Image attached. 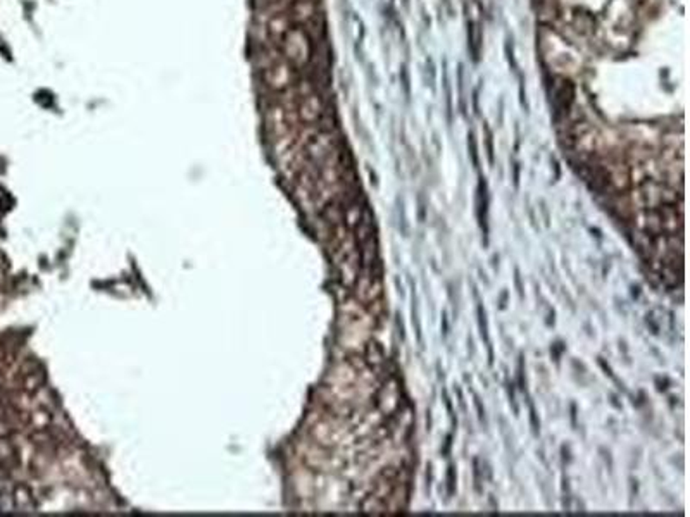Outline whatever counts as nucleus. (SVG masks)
Returning <instances> with one entry per match:
<instances>
[{
    "mask_svg": "<svg viewBox=\"0 0 690 517\" xmlns=\"http://www.w3.org/2000/svg\"><path fill=\"white\" fill-rule=\"evenodd\" d=\"M456 391H457V398H460V405H461V409H462V411H466V404H464V400H462V391H461V388H456Z\"/></svg>",
    "mask_w": 690,
    "mask_h": 517,
    "instance_id": "obj_28",
    "label": "nucleus"
},
{
    "mask_svg": "<svg viewBox=\"0 0 690 517\" xmlns=\"http://www.w3.org/2000/svg\"><path fill=\"white\" fill-rule=\"evenodd\" d=\"M506 304H507V291L504 290L503 294H500V305H499V307L500 309H506Z\"/></svg>",
    "mask_w": 690,
    "mask_h": 517,
    "instance_id": "obj_25",
    "label": "nucleus"
},
{
    "mask_svg": "<svg viewBox=\"0 0 690 517\" xmlns=\"http://www.w3.org/2000/svg\"><path fill=\"white\" fill-rule=\"evenodd\" d=\"M576 405L571 404V421H573V426H576Z\"/></svg>",
    "mask_w": 690,
    "mask_h": 517,
    "instance_id": "obj_30",
    "label": "nucleus"
},
{
    "mask_svg": "<svg viewBox=\"0 0 690 517\" xmlns=\"http://www.w3.org/2000/svg\"><path fill=\"white\" fill-rule=\"evenodd\" d=\"M426 490L430 491V484H432V464H428V467H426Z\"/></svg>",
    "mask_w": 690,
    "mask_h": 517,
    "instance_id": "obj_24",
    "label": "nucleus"
},
{
    "mask_svg": "<svg viewBox=\"0 0 690 517\" xmlns=\"http://www.w3.org/2000/svg\"><path fill=\"white\" fill-rule=\"evenodd\" d=\"M451 447H453V434H447L446 445H444V448H442V455H444V457H449V455H451Z\"/></svg>",
    "mask_w": 690,
    "mask_h": 517,
    "instance_id": "obj_20",
    "label": "nucleus"
},
{
    "mask_svg": "<svg viewBox=\"0 0 690 517\" xmlns=\"http://www.w3.org/2000/svg\"><path fill=\"white\" fill-rule=\"evenodd\" d=\"M476 314H478L480 334H482V338L487 341V344H490V338H489V321H487V312H485V309H483L482 304H478V309H476Z\"/></svg>",
    "mask_w": 690,
    "mask_h": 517,
    "instance_id": "obj_9",
    "label": "nucleus"
},
{
    "mask_svg": "<svg viewBox=\"0 0 690 517\" xmlns=\"http://www.w3.org/2000/svg\"><path fill=\"white\" fill-rule=\"evenodd\" d=\"M476 216L483 233V244L489 245V194H487L485 178L480 176L478 194H476Z\"/></svg>",
    "mask_w": 690,
    "mask_h": 517,
    "instance_id": "obj_5",
    "label": "nucleus"
},
{
    "mask_svg": "<svg viewBox=\"0 0 690 517\" xmlns=\"http://www.w3.org/2000/svg\"><path fill=\"white\" fill-rule=\"evenodd\" d=\"M468 147H469V154H471L473 166L478 167V149H476V140L473 133L468 135Z\"/></svg>",
    "mask_w": 690,
    "mask_h": 517,
    "instance_id": "obj_13",
    "label": "nucleus"
},
{
    "mask_svg": "<svg viewBox=\"0 0 690 517\" xmlns=\"http://www.w3.org/2000/svg\"><path fill=\"white\" fill-rule=\"evenodd\" d=\"M442 334H444V338H447V334H449V321H447V312H442Z\"/></svg>",
    "mask_w": 690,
    "mask_h": 517,
    "instance_id": "obj_23",
    "label": "nucleus"
},
{
    "mask_svg": "<svg viewBox=\"0 0 690 517\" xmlns=\"http://www.w3.org/2000/svg\"><path fill=\"white\" fill-rule=\"evenodd\" d=\"M599 366H600V367H603V371H604V374H606V376H609V378H613V380H614V381H616V378H614V374H613V371H611V367H609V366H607V364H606V361H604V359H603V357H599Z\"/></svg>",
    "mask_w": 690,
    "mask_h": 517,
    "instance_id": "obj_21",
    "label": "nucleus"
},
{
    "mask_svg": "<svg viewBox=\"0 0 690 517\" xmlns=\"http://www.w3.org/2000/svg\"><path fill=\"white\" fill-rule=\"evenodd\" d=\"M0 416H2V405H0Z\"/></svg>",
    "mask_w": 690,
    "mask_h": 517,
    "instance_id": "obj_31",
    "label": "nucleus"
},
{
    "mask_svg": "<svg viewBox=\"0 0 690 517\" xmlns=\"http://www.w3.org/2000/svg\"><path fill=\"white\" fill-rule=\"evenodd\" d=\"M12 455V447H10V443L7 440H3V438H0V464L2 462H6L7 459Z\"/></svg>",
    "mask_w": 690,
    "mask_h": 517,
    "instance_id": "obj_15",
    "label": "nucleus"
},
{
    "mask_svg": "<svg viewBox=\"0 0 690 517\" xmlns=\"http://www.w3.org/2000/svg\"><path fill=\"white\" fill-rule=\"evenodd\" d=\"M261 80L268 90L282 94L297 83V69L285 59L273 60L261 73Z\"/></svg>",
    "mask_w": 690,
    "mask_h": 517,
    "instance_id": "obj_2",
    "label": "nucleus"
},
{
    "mask_svg": "<svg viewBox=\"0 0 690 517\" xmlns=\"http://www.w3.org/2000/svg\"><path fill=\"white\" fill-rule=\"evenodd\" d=\"M519 185V164H514V187Z\"/></svg>",
    "mask_w": 690,
    "mask_h": 517,
    "instance_id": "obj_27",
    "label": "nucleus"
},
{
    "mask_svg": "<svg viewBox=\"0 0 690 517\" xmlns=\"http://www.w3.org/2000/svg\"><path fill=\"white\" fill-rule=\"evenodd\" d=\"M473 483H475L476 493H482V469H480L478 459H473Z\"/></svg>",
    "mask_w": 690,
    "mask_h": 517,
    "instance_id": "obj_11",
    "label": "nucleus"
},
{
    "mask_svg": "<svg viewBox=\"0 0 690 517\" xmlns=\"http://www.w3.org/2000/svg\"><path fill=\"white\" fill-rule=\"evenodd\" d=\"M554 105V119H566L570 114L571 105L575 102V85L573 81L563 76L553 78V92H550Z\"/></svg>",
    "mask_w": 690,
    "mask_h": 517,
    "instance_id": "obj_3",
    "label": "nucleus"
},
{
    "mask_svg": "<svg viewBox=\"0 0 690 517\" xmlns=\"http://www.w3.org/2000/svg\"><path fill=\"white\" fill-rule=\"evenodd\" d=\"M447 497H453L456 493V467L451 464L447 467Z\"/></svg>",
    "mask_w": 690,
    "mask_h": 517,
    "instance_id": "obj_10",
    "label": "nucleus"
},
{
    "mask_svg": "<svg viewBox=\"0 0 690 517\" xmlns=\"http://www.w3.org/2000/svg\"><path fill=\"white\" fill-rule=\"evenodd\" d=\"M487 131V154H489V162L494 164V144H492V131L489 126H485Z\"/></svg>",
    "mask_w": 690,
    "mask_h": 517,
    "instance_id": "obj_18",
    "label": "nucleus"
},
{
    "mask_svg": "<svg viewBox=\"0 0 690 517\" xmlns=\"http://www.w3.org/2000/svg\"><path fill=\"white\" fill-rule=\"evenodd\" d=\"M290 19L292 23H298V24H308L311 23L312 19L318 14V6H316L314 0H294L290 3Z\"/></svg>",
    "mask_w": 690,
    "mask_h": 517,
    "instance_id": "obj_6",
    "label": "nucleus"
},
{
    "mask_svg": "<svg viewBox=\"0 0 690 517\" xmlns=\"http://www.w3.org/2000/svg\"><path fill=\"white\" fill-rule=\"evenodd\" d=\"M412 326H416V334H418V341L421 344V324H419V317H418V307H416V298L412 295Z\"/></svg>",
    "mask_w": 690,
    "mask_h": 517,
    "instance_id": "obj_14",
    "label": "nucleus"
},
{
    "mask_svg": "<svg viewBox=\"0 0 690 517\" xmlns=\"http://www.w3.org/2000/svg\"><path fill=\"white\" fill-rule=\"evenodd\" d=\"M426 430H432V416H430V411L426 412Z\"/></svg>",
    "mask_w": 690,
    "mask_h": 517,
    "instance_id": "obj_29",
    "label": "nucleus"
},
{
    "mask_svg": "<svg viewBox=\"0 0 690 517\" xmlns=\"http://www.w3.org/2000/svg\"><path fill=\"white\" fill-rule=\"evenodd\" d=\"M419 221H425V204H423V198H419Z\"/></svg>",
    "mask_w": 690,
    "mask_h": 517,
    "instance_id": "obj_26",
    "label": "nucleus"
},
{
    "mask_svg": "<svg viewBox=\"0 0 690 517\" xmlns=\"http://www.w3.org/2000/svg\"><path fill=\"white\" fill-rule=\"evenodd\" d=\"M518 384L519 390L526 391V380H525V367H523V355L519 357V366H518Z\"/></svg>",
    "mask_w": 690,
    "mask_h": 517,
    "instance_id": "obj_17",
    "label": "nucleus"
},
{
    "mask_svg": "<svg viewBox=\"0 0 690 517\" xmlns=\"http://www.w3.org/2000/svg\"><path fill=\"white\" fill-rule=\"evenodd\" d=\"M530 424H532L533 434H535V437H539V433H540V421H539V417H537V411H535V407H533L532 404H530Z\"/></svg>",
    "mask_w": 690,
    "mask_h": 517,
    "instance_id": "obj_16",
    "label": "nucleus"
},
{
    "mask_svg": "<svg viewBox=\"0 0 690 517\" xmlns=\"http://www.w3.org/2000/svg\"><path fill=\"white\" fill-rule=\"evenodd\" d=\"M292 28V19L288 14L280 10V12H273L268 16V21L264 24L266 33L269 35V38L276 42H282V38L285 37L287 31Z\"/></svg>",
    "mask_w": 690,
    "mask_h": 517,
    "instance_id": "obj_7",
    "label": "nucleus"
},
{
    "mask_svg": "<svg viewBox=\"0 0 690 517\" xmlns=\"http://www.w3.org/2000/svg\"><path fill=\"white\" fill-rule=\"evenodd\" d=\"M514 285H516V288H518V294H519V297L523 298V285H521V276H519V269H514Z\"/></svg>",
    "mask_w": 690,
    "mask_h": 517,
    "instance_id": "obj_22",
    "label": "nucleus"
},
{
    "mask_svg": "<svg viewBox=\"0 0 690 517\" xmlns=\"http://www.w3.org/2000/svg\"><path fill=\"white\" fill-rule=\"evenodd\" d=\"M368 352H369V357H373V359H369L373 364H382L383 362V350L380 348V345L378 344H371L369 345V348H368Z\"/></svg>",
    "mask_w": 690,
    "mask_h": 517,
    "instance_id": "obj_12",
    "label": "nucleus"
},
{
    "mask_svg": "<svg viewBox=\"0 0 690 517\" xmlns=\"http://www.w3.org/2000/svg\"><path fill=\"white\" fill-rule=\"evenodd\" d=\"M473 398H475V407H476V412H478V419L482 421V423H485L487 417H485V409H483V405H482V400H480V397L476 393L473 395Z\"/></svg>",
    "mask_w": 690,
    "mask_h": 517,
    "instance_id": "obj_19",
    "label": "nucleus"
},
{
    "mask_svg": "<svg viewBox=\"0 0 690 517\" xmlns=\"http://www.w3.org/2000/svg\"><path fill=\"white\" fill-rule=\"evenodd\" d=\"M283 59L288 60L295 69L304 67L312 57V42L304 28H290L282 38Z\"/></svg>",
    "mask_w": 690,
    "mask_h": 517,
    "instance_id": "obj_1",
    "label": "nucleus"
},
{
    "mask_svg": "<svg viewBox=\"0 0 690 517\" xmlns=\"http://www.w3.org/2000/svg\"><path fill=\"white\" fill-rule=\"evenodd\" d=\"M323 110H325V105H323L321 97L318 94H314V92L302 95L301 102L297 105L298 117L304 123H316L323 116Z\"/></svg>",
    "mask_w": 690,
    "mask_h": 517,
    "instance_id": "obj_4",
    "label": "nucleus"
},
{
    "mask_svg": "<svg viewBox=\"0 0 690 517\" xmlns=\"http://www.w3.org/2000/svg\"><path fill=\"white\" fill-rule=\"evenodd\" d=\"M12 502L17 509H23V511H30L33 509V497H31L30 490L23 484L16 486L12 490Z\"/></svg>",
    "mask_w": 690,
    "mask_h": 517,
    "instance_id": "obj_8",
    "label": "nucleus"
}]
</instances>
